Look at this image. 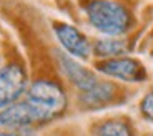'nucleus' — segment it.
Listing matches in <instances>:
<instances>
[{
    "mask_svg": "<svg viewBox=\"0 0 153 136\" xmlns=\"http://www.w3.org/2000/svg\"><path fill=\"white\" fill-rule=\"evenodd\" d=\"M85 10L90 23L108 37H118L130 27V15L120 4L110 0H92Z\"/></svg>",
    "mask_w": 153,
    "mask_h": 136,
    "instance_id": "1",
    "label": "nucleus"
},
{
    "mask_svg": "<svg viewBox=\"0 0 153 136\" xmlns=\"http://www.w3.org/2000/svg\"><path fill=\"white\" fill-rule=\"evenodd\" d=\"M27 103L35 111L38 120L45 121L63 111L67 105V98L63 90L58 85L52 83V81H37L28 90Z\"/></svg>",
    "mask_w": 153,
    "mask_h": 136,
    "instance_id": "2",
    "label": "nucleus"
},
{
    "mask_svg": "<svg viewBox=\"0 0 153 136\" xmlns=\"http://www.w3.org/2000/svg\"><path fill=\"white\" fill-rule=\"evenodd\" d=\"M27 76L19 65H7L0 70V108L10 106L23 93Z\"/></svg>",
    "mask_w": 153,
    "mask_h": 136,
    "instance_id": "3",
    "label": "nucleus"
},
{
    "mask_svg": "<svg viewBox=\"0 0 153 136\" xmlns=\"http://www.w3.org/2000/svg\"><path fill=\"white\" fill-rule=\"evenodd\" d=\"M98 70L102 73H107L115 78L125 80V81H140L145 78V70L138 61L130 58H115L107 60L98 65Z\"/></svg>",
    "mask_w": 153,
    "mask_h": 136,
    "instance_id": "4",
    "label": "nucleus"
},
{
    "mask_svg": "<svg viewBox=\"0 0 153 136\" xmlns=\"http://www.w3.org/2000/svg\"><path fill=\"white\" fill-rule=\"evenodd\" d=\"M55 33H57L60 43L63 48L78 58H87L90 53V45H88L87 38L83 33L76 30L75 27L67 25V23H55Z\"/></svg>",
    "mask_w": 153,
    "mask_h": 136,
    "instance_id": "5",
    "label": "nucleus"
},
{
    "mask_svg": "<svg viewBox=\"0 0 153 136\" xmlns=\"http://www.w3.org/2000/svg\"><path fill=\"white\" fill-rule=\"evenodd\" d=\"M58 65H60L62 72L65 73V76L72 81L75 86H78L80 90L88 91L92 90L98 81H97L95 75L92 72H88L85 67H82L78 61H75L73 58L67 57L65 53H58Z\"/></svg>",
    "mask_w": 153,
    "mask_h": 136,
    "instance_id": "6",
    "label": "nucleus"
},
{
    "mask_svg": "<svg viewBox=\"0 0 153 136\" xmlns=\"http://www.w3.org/2000/svg\"><path fill=\"white\" fill-rule=\"evenodd\" d=\"M37 121L40 120L27 101L12 105L4 111H0V126H5V128H23Z\"/></svg>",
    "mask_w": 153,
    "mask_h": 136,
    "instance_id": "7",
    "label": "nucleus"
},
{
    "mask_svg": "<svg viewBox=\"0 0 153 136\" xmlns=\"http://www.w3.org/2000/svg\"><path fill=\"white\" fill-rule=\"evenodd\" d=\"M113 95V88L110 85H105V83H97L92 90L85 91L83 95V101L90 106H97V105H103L107 103L108 100L111 98Z\"/></svg>",
    "mask_w": 153,
    "mask_h": 136,
    "instance_id": "8",
    "label": "nucleus"
},
{
    "mask_svg": "<svg viewBox=\"0 0 153 136\" xmlns=\"http://www.w3.org/2000/svg\"><path fill=\"white\" fill-rule=\"evenodd\" d=\"M126 52V43L123 40H117L115 37L100 40L95 47V53L100 57H118Z\"/></svg>",
    "mask_w": 153,
    "mask_h": 136,
    "instance_id": "9",
    "label": "nucleus"
},
{
    "mask_svg": "<svg viewBox=\"0 0 153 136\" xmlns=\"http://www.w3.org/2000/svg\"><path fill=\"white\" fill-rule=\"evenodd\" d=\"M97 136H130V129L120 121H108L98 128Z\"/></svg>",
    "mask_w": 153,
    "mask_h": 136,
    "instance_id": "10",
    "label": "nucleus"
},
{
    "mask_svg": "<svg viewBox=\"0 0 153 136\" xmlns=\"http://www.w3.org/2000/svg\"><path fill=\"white\" fill-rule=\"evenodd\" d=\"M142 111L148 120L153 121V93L145 96V100L142 101Z\"/></svg>",
    "mask_w": 153,
    "mask_h": 136,
    "instance_id": "11",
    "label": "nucleus"
},
{
    "mask_svg": "<svg viewBox=\"0 0 153 136\" xmlns=\"http://www.w3.org/2000/svg\"><path fill=\"white\" fill-rule=\"evenodd\" d=\"M0 136H13V135H0Z\"/></svg>",
    "mask_w": 153,
    "mask_h": 136,
    "instance_id": "12",
    "label": "nucleus"
}]
</instances>
